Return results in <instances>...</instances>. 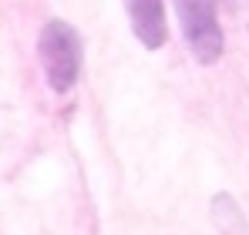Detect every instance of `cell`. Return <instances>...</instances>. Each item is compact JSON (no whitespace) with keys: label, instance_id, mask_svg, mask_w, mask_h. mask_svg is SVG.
<instances>
[{"label":"cell","instance_id":"277c9868","mask_svg":"<svg viewBox=\"0 0 249 235\" xmlns=\"http://www.w3.org/2000/svg\"><path fill=\"white\" fill-rule=\"evenodd\" d=\"M229 3H236L239 10H249V0H229Z\"/></svg>","mask_w":249,"mask_h":235},{"label":"cell","instance_id":"6da1fadb","mask_svg":"<svg viewBox=\"0 0 249 235\" xmlns=\"http://www.w3.org/2000/svg\"><path fill=\"white\" fill-rule=\"evenodd\" d=\"M37 47H41V64L44 74H47V84L57 94L71 91L78 74H81V37H78V31L64 20H47Z\"/></svg>","mask_w":249,"mask_h":235},{"label":"cell","instance_id":"7a4b0ae2","mask_svg":"<svg viewBox=\"0 0 249 235\" xmlns=\"http://www.w3.org/2000/svg\"><path fill=\"white\" fill-rule=\"evenodd\" d=\"M189 50L199 64H215L222 57V27L215 0H172Z\"/></svg>","mask_w":249,"mask_h":235},{"label":"cell","instance_id":"3957f363","mask_svg":"<svg viewBox=\"0 0 249 235\" xmlns=\"http://www.w3.org/2000/svg\"><path fill=\"white\" fill-rule=\"evenodd\" d=\"M124 10H128V20H131L135 37L142 40L148 50H159L168 40L162 0H124Z\"/></svg>","mask_w":249,"mask_h":235}]
</instances>
